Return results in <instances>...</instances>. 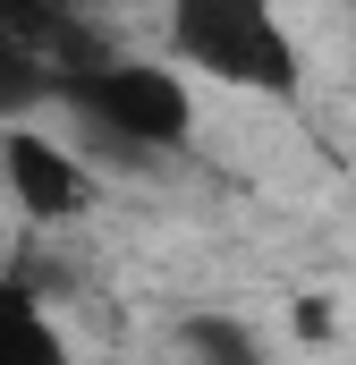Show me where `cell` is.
<instances>
[{
  "label": "cell",
  "instance_id": "obj_7",
  "mask_svg": "<svg viewBox=\"0 0 356 365\" xmlns=\"http://www.w3.org/2000/svg\"><path fill=\"white\" fill-rule=\"evenodd\" d=\"M0 26H9V34H26V43H51V26H60V17H51V0H0Z\"/></svg>",
  "mask_w": 356,
  "mask_h": 365
},
{
  "label": "cell",
  "instance_id": "obj_6",
  "mask_svg": "<svg viewBox=\"0 0 356 365\" xmlns=\"http://www.w3.org/2000/svg\"><path fill=\"white\" fill-rule=\"evenodd\" d=\"M178 349H195V357H238V365H255V331L246 323H212V314H195V323H178Z\"/></svg>",
  "mask_w": 356,
  "mask_h": 365
},
{
  "label": "cell",
  "instance_id": "obj_2",
  "mask_svg": "<svg viewBox=\"0 0 356 365\" xmlns=\"http://www.w3.org/2000/svg\"><path fill=\"white\" fill-rule=\"evenodd\" d=\"M170 34L195 68L246 93H297V51L271 0H170Z\"/></svg>",
  "mask_w": 356,
  "mask_h": 365
},
{
  "label": "cell",
  "instance_id": "obj_1",
  "mask_svg": "<svg viewBox=\"0 0 356 365\" xmlns=\"http://www.w3.org/2000/svg\"><path fill=\"white\" fill-rule=\"evenodd\" d=\"M60 93L77 102V119L93 128V145H102V153H119V162L178 153V145L195 136V102H187V86H178L170 68H153V60L77 68V77H60Z\"/></svg>",
  "mask_w": 356,
  "mask_h": 365
},
{
  "label": "cell",
  "instance_id": "obj_3",
  "mask_svg": "<svg viewBox=\"0 0 356 365\" xmlns=\"http://www.w3.org/2000/svg\"><path fill=\"white\" fill-rule=\"evenodd\" d=\"M0 170H9V195L34 212V221H68V212H85V162L68 153V145H51V136H9L0 145Z\"/></svg>",
  "mask_w": 356,
  "mask_h": 365
},
{
  "label": "cell",
  "instance_id": "obj_5",
  "mask_svg": "<svg viewBox=\"0 0 356 365\" xmlns=\"http://www.w3.org/2000/svg\"><path fill=\"white\" fill-rule=\"evenodd\" d=\"M0 357H26V365H51V357H60V331L34 314L26 289H0Z\"/></svg>",
  "mask_w": 356,
  "mask_h": 365
},
{
  "label": "cell",
  "instance_id": "obj_4",
  "mask_svg": "<svg viewBox=\"0 0 356 365\" xmlns=\"http://www.w3.org/2000/svg\"><path fill=\"white\" fill-rule=\"evenodd\" d=\"M43 93H60V68L43 60V43H26V34H9V26H0V119L34 110Z\"/></svg>",
  "mask_w": 356,
  "mask_h": 365
}]
</instances>
